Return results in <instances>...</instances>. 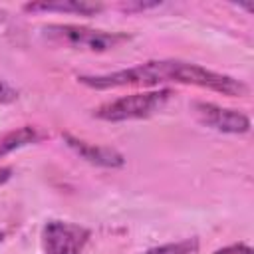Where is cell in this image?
Instances as JSON below:
<instances>
[{
    "instance_id": "obj_13",
    "label": "cell",
    "mask_w": 254,
    "mask_h": 254,
    "mask_svg": "<svg viewBox=\"0 0 254 254\" xmlns=\"http://www.w3.org/2000/svg\"><path fill=\"white\" fill-rule=\"evenodd\" d=\"M12 173H14L12 167H0V187L6 185V183L12 179Z\"/></svg>"
},
{
    "instance_id": "obj_3",
    "label": "cell",
    "mask_w": 254,
    "mask_h": 254,
    "mask_svg": "<svg viewBox=\"0 0 254 254\" xmlns=\"http://www.w3.org/2000/svg\"><path fill=\"white\" fill-rule=\"evenodd\" d=\"M171 97H173V89H169V87L121 95L117 99L97 105L93 109V117L101 119V121H109V123L145 119V117H151L157 111H161L169 103Z\"/></svg>"
},
{
    "instance_id": "obj_9",
    "label": "cell",
    "mask_w": 254,
    "mask_h": 254,
    "mask_svg": "<svg viewBox=\"0 0 254 254\" xmlns=\"http://www.w3.org/2000/svg\"><path fill=\"white\" fill-rule=\"evenodd\" d=\"M198 246H200L198 238H183V240H177V242L153 246V248L147 250V254H196Z\"/></svg>"
},
{
    "instance_id": "obj_5",
    "label": "cell",
    "mask_w": 254,
    "mask_h": 254,
    "mask_svg": "<svg viewBox=\"0 0 254 254\" xmlns=\"http://www.w3.org/2000/svg\"><path fill=\"white\" fill-rule=\"evenodd\" d=\"M192 113L202 125H206L218 133L244 135L250 131V117L238 109L222 107L212 101H194Z\"/></svg>"
},
{
    "instance_id": "obj_1",
    "label": "cell",
    "mask_w": 254,
    "mask_h": 254,
    "mask_svg": "<svg viewBox=\"0 0 254 254\" xmlns=\"http://www.w3.org/2000/svg\"><path fill=\"white\" fill-rule=\"evenodd\" d=\"M181 60H149L139 65L117 69L109 73L77 75V81L91 89H117V87H161L163 83H177Z\"/></svg>"
},
{
    "instance_id": "obj_14",
    "label": "cell",
    "mask_w": 254,
    "mask_h": 254,
    "mask_svg": "<svg viewBox=\"0 0 254 254\" xmlns=\"http://www.w3.org/2000/svg\"><path fill=\"white\" fill-rule=\"evenodd\" d=\"M4 236H6V234H4V232H0V244H2V240H4Z\"/></svg>"
},
{
    "instance_id": "obj_10",
    "label": "cell",
    "mask_w": 254,
    "mask_h": 254,
    "mask_svg": "<svg viewBox=\"0 0 254 254\" xmlns=\"http://www.w3.org/2000/svg\"><path fill=\"white\" fill-rule=\"evenodd\" d=\"M18 99V89L8 85L6 81H0V103H12Z\"/></svg>"
},
{
    "instance_id": "obj_7",
    "label": "cell",
    "mask_w": 254,
    "mask_h": 254,
    "mask_svg": "<svg viewBox=\"0 0 254 254\" xmlns=\"http://www.w3.org/2000/svg\"><path fill=\"white\" fill-rule=\"evenodd\" d=\"M26 12L44 14V12H60V14H77V16H97L105 10L101 2L89 0H56V2H28L24 4Z\"/></svg>"
},
{
    "instance_id": "obj_8",
    "label": "cell",
    "mask_w": 254,
    "mask_h": 254,
    "mask_svg": "<svg viewBox=\"0 0 254 254\" xmlns=\"http://www.w3.org/2000/svg\"><path fill=\"white\" fill-rule=\"evenodd\" d=\"M46 135L34 127V125H24V127H18L10 133H6L2 139H0V157L16 151V149H22L26 145H32V143H38L42 141Z\"/></svg>"
},
{
    "instance_id": "obj_11",
    "label": "cell",
    "mask_w": 254,
    "mask_h": 254,
    "mask_svg": "<svg viewBox=\"0 0 254 254\" xmlns=\"http://www.w3.org/2000/svg\"><path fill=\"white\" fill-rule=\"evenodd\" d=\"M214 254H254V250H252L248 244H242V242H238V244H230V246H224V248L216 250Z\"/></svg>"
},
{
    "instance_id": "obj_4",
    "label": "cell",
    "mask_w": 254,
    "mask_h": 254,
    "mask_svg": "<svg viewBox=\"0 0 254 254\" xmlns=\"http://www.w3.org/2000/svg\"><path fill=\"white\" fill-rule=\"evenodd\" d=\"M89 236V228L81 224L50 220L42 230V246L46 254H81Z\"/></svg>"
},
{
    "instance_id": "obj_2",
    "label": "cell",
    "mask_w": 254,
    "mask_h": 254,
    "mask_svg": "<svg viewBox=\"0 0 254 254\" xmlns=\"http://www.w3.org/2000/svg\"><path fill=\"white\" fill-rule=\"evenodd\" d=\"M42 36L54 46L83 52H109L131 42L125 32H105L77 24H48L42 28Z\"/></svg>"
},
{
    "instance_id": "obj_6",
    "label": "cell",
    "mask_w": 254,
    "mask_h": 254,
    "mask_svg": "<svg viewBox=\"0 0 254 254\" xmlns=\"http://www.w3.org/2000/svg\"><path fill=\"white\" fill-rule=\"evenodd\" d=\"M65 145L83 161L97 165V167H105V169H119L125 165V157L113 149V147H105V145H95L89 141H83L79 137H73L69 133L64 135Z\"/></svg>"
},
{
    "instance_id": "obj_12",
    "label": "cell",
    "mask_w": 254,
    "mask_h": 254,
    "mask_svg": "<svg viewBox=\"0 0 254 254\" xmlns=\"http://www.w3.org/2000/svg\"><path fill=\"white\" fill-rule=\"evenodd\" d=\"M159 2H127V4H121L119 8L125 10V12H135V10H149V8H157Z\"/></svg>"
}]
</instances>
